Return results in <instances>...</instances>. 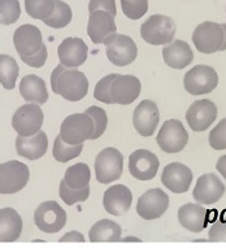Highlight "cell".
<instances>
[{
    "mask_svg": "<svg viewBox=\"0 0 226 248\" xmlns=\"http://www.w3.org/2000/svg\"><path fill=\"white\" fill-rule=\"evenodd\" d=\"M89 12L87 34L95 45H101L117 31V28L114 24L116 16L107 9H94Z\"/></svg>",
    "mask_w": 226,
    "mask_h": 248,
    "instance_id": "13",
    "label": "cell"
},
{
    "mask_svg": "<svg viewBox=\"0 0 226 248\" xmlns=\"http://www.w3.org/2000/svg\"><path fill=\"white\" fill-rule=\"evenodd\" d=\"M83 150V144H69L57 135L53 143V157L59 163H68L72 159H76Z\"/></svg>",
    "mask_w": 226,
    "mask_h": 248,
    "instance_id": "32",
    "label": "cell"
},
{
    "mask_svg": "<svg viewBox=\"0 0 226 248\" xmlns=\"http://www.w3.org/2000/svg\"><path fill=\"white\" fill-rule=\"evenodd\" d=\"M20 94L28 103L45 104L48 100V91L45 81L35 74H29L21 79Z\"/></svg>",
    "mask_w": 226,
    "mask_h": 248,
    "instance_id": "26",
    "label": "cell"
},
{
    "mask_svg": "<svg viewBox=\"0 0 226 248\" xmlns=\"http://www.w3.org/2000/svg\"><path fill=\"white\" fill-rule=\"evenodd\" d=\"M22 232V220L13 208L0 209V242H16Z\"/></svg>",
    "mask_w": 226,
    "mask_h": 248,
    "instance_id": "27",
    "label": "cell"
},
{
    "mask_svg": "<svg viewBox=\"0 0 226 248\" xmlns=\"http://www.w3.org/2000/svg\"><path fill=\"white\" fill-rule=\"evenodd\" d=\"M224 28H225V49H226V24H224Z\"/></svg>",
    "mask_w": 226,
    "mask_h": 248,
    "instance_id": "45",
    "label": "cell"
},
{
    "mask_svg": "<svg viewBox=\"0 0 226 248\" xmlns=\"http://www.w3.org/2000/svg\"><path fill=\"white\" fill-rule=\"evenodd\" d=\"M73 18L72 9L63 0H55V9L51 13L48 18H46L45 22L47 26L53 29H63L70 24Z\"/></svg>",
    "mask_w": 226,
    "mask_h": 248,
    "instance_id": "31",
    "label": "cell"
},
{
    "mask_svg": "<svg viewBox=\"0 0 226 248\" xmlns=\"http://www.w3.org/2000/svg\"><path fill=\"white\" fill-rule=\"evenodd\" d=\"M218 85V76L212 66L196 65L189 70L183 78V86L190 95L212 93Z\"/></svg>",
    "mask_w": 226,
    "mask_h": 248,
    "instance_id": "8",
    "label": "cell"
},
{
    "mask_svg": "<svg viewBox=\"0 0 226 248\" xmlns=\"http://www.w3.org/2000/svg\"><path fill=\"white\" fill-rule=\"evenodd\" d=\"M114 77H116V73L109 74V76H105L104 78H101L95 86L94 98L99 100V102L105 103V104H113L111 95H109V87H111V83L114 79Z\"/></svg>",
    "mask_w": 226,
    "mask_h": 248,
    "instance_id": "38",
    "label": "cell"
},
{
    "mask_svg": "<svg viewBox=\"0 0 226 248\" xmlns=\"http://www.w3.org/2000/svg\"><path fill=\"white\" fill-rule=\"evenodd\" d=\"M89 47L81 38H65L57 48L60 62L66 68H78L87 60Z\"/></svg>",
    "mask_w": 226,
    "mask_h": 248,
    "instance_id": "21",
    "label": "cell"
},
{
    "mask_svg": "<svg viewBox=\"0 0 226 248\" xmlns=\"http://www.w3.org/2000/svg\"><path fill=\"white\" fill-rule=\"evenodd\" d=\"M59 195H60L61 200L66 205H73V204L76 203H81V202H86V200L89 199L90 186L83 188H70L68 186H65L63 182H60Z\"/></svg>",
    "mask_w": 226,
    "mask_h": 248,
    "instance_id": "35",
    "label": "cell"
},
{
    "mask_svg": "<svg viewBox=\"0 0 226 248\" xmlns=\"http://www.w3.org/2000/svg\"><path fill=\"white\" fill-rule=\"evenodd\" d=\"M94 9H107L114 16L117 15L114 0H90L89 11H94Z\"/></svg>",
    "mask_w": 226,
    "mask_h": 248,
    "instance_id": "41",
    "label": "cell"
},
{
    "mask_svg": "<svg viewBox=\"0 0 226 248\" xmlns=\"http://www.w3.org/2000/svg\"><path fill=\"white\" fill-rule=\"evenodd\" d=\"M161 182L168 190L174 194H183L190 188L193 182V171L185 164L172 163L164 168Z\"/></svg>",
    "mask_w": 226,
    "mask_h": 248,
    "instance_id": "20",
    "label": "cell"
},
{
    "mask_svg": "<svg viewBox=\"0 0 226 248\" xmlns=\"http://www.w3.org/2000/svg\"><path fill=\"white\" fill-rule=\"evenodd\" d=\"M124 169V156L121 152L113 147L104 148L99 152L95 160V174L97 182L103 185L117 181L122 175Z\"/></svg>",
    "mask_w": 226,
    "mask_h": 248,
    "instance_id": "7",
    "label": "cell"
},
{
    "mask_svg": "<svg viewBox=\"0 0 226 248\" xmlns=\"http://www.w3.org/2000/svg\"><path fill=\"white\" fill-rule=\"evenodd\" d=\"M210 242H226V212L210 226Z\"/></svg>",
    "mask_w": 226,
    "mask_h": 248,
    "instance_id": "40",
    "label": "cell"
},
{
    "mask_svg": "<svg viewBox=\"0 0 226 248\" xmlns=\"http://www.w3.org/2000/svg\"><path fill=\"white\" fill-rule=\"evenodd\" d=\"M124 240H135V242H141V240L138 239V238H126V239Z\"/></svg>",
    "mask_w": 226,
    "mask_h": 248,
    "instance_id": "44",
    "label": "cell"
},
{
    "mask_svg": "<svg viewBox=\"0 0 226 248\" xmlns=\"http://www.w3.org/2000/svg\"><path fill=\"white\" fill-rule=\"evenodd\" d=\"M162 59L165 64L173 69H183L190 65L194 60V52L191 51L189 43L177 39L172 41L162 49Z\"/></svg>",
    "mask_w": 226,
    "mask_h": 248,
    "instance_id": "24",
    "label": "cell"
},
{
    "mask_svg": "<svg viewBox=\"0 0 226 248\" xmlns=\"http://www.w3.org/2000/svg\"><path fill=\"white\" fill-rule=\"evenodd\" d=\"M25 9L32 18L45 21L55 9V0H25Z\"/></svg>",
    "mask_w": 226,
    "mask_h": 248,
    "instance_id": "33",
    "label": "cell"
},
{
    "mask_svg": "<svg viewBox=\"0 0 226 248\" xmlns=\"http://www.w3.org/2000/svg\"><path fill=\"white\" fill-rule=\"evenodd\" d=\"M179 224L193 232H200L208 225V212L199 204H185L178 211Z\"/></svg>",
    "mask_w": 226,
    "mask_h": 248,
    "instance_id": "25",
    "label": "cell"
},
{
    "mask_svg": "<svg viewBox=\"0 0 226 248\" xmlns=\"http://www.w3.org/2000/svg\"><path fill=\"white\" fill-rule=\"evenodd\" d=\"M122 12L130 20H139L148 11V0H121Z\"/></svg>",
    "mask_w": 226,
    "mask_h": 248,
    "instance_id": "37",
    "label": "cell"
},
{
    "mask_svg": "<svg viewBox=\"0 0 226 248\" xmlns=\"http://www.w3.org/2000/svg\"><path fill=\"white\" fill-rule=\"evenodd\" d=\"M48 148V139L45 131H38L32 137H17L16 151L21 157L38 160L45 156Z\"/></svg>",
    "mask_w": 226,
    "mask_h": 248,
    "instance_id": "23",
    "label": "cell"
},
{
    "mask_svg": "<svg viewBox=\"0 0 226 248\" xmlns=\"http://www.w3.org/2000/svg\"><path fill=\"white\" fill-rule=\"evenodd\" d=\"M60 242H85V238L82 235L81 232H70L68 234H65L63 238H60Z\"/></svg>",
    "mask_w": 226,
    "mask_h": 248,
    "instance_id": "42",
    "label": "cell"
},
{
    "mask_svg": "<svg viewBox=\"0 0 226 248\" xmlns=\"http://www.w3.org/2000/svg\"><path fill=\"white\" fill-rule=\"evenodd\" d=\"M85 113L89 114L90 117L93 118L94 126H95L94 127V134L91 139L100 138L101 135L104 134L107 125H108V117H107L105 110L103 108H100V107L93 106L87 108Z\"/></svg>",
    "mask_w": 226,
    "mask_h": 248,
    "instance_id": "36",
    "label": "cell"
},
{
    "mask_svg": "<svg viewBox=\"0 0 226 248\" xmlns=\"http://www.w3.org/2000/svg\"><path fill=\"white\" fill-rule=\"evenodd\" d=\"M217 106L210 100L203 99L194 102L186 112V121L194 131H204L216 121Z\"/></svg>",
    "mask_w": 226,
    "mask_h": 248,
    "instance_id": "16",
    "label": "cell"
},
{
    "mask_svg": "<svg viewBox=\"0 0 226 248\" xmlns=\"http://www.w3.org/2000/svg\"><path fill=\"white\" fill-rule=\"evenodd\" d=\"M193 42L199 52L214 53L225 51V28L224 24L206 21L196 26L193 33Z\"/></svg>",
    "mask_w": 226,
    "mask_h": 248,
    "instance_id": "3",
    "label": "cell"
},
{
    "mask_svg": "<svg viewBox=\"0 0 226 248\" xmlns=\"http://www.w3.org/2000/svg\"><path fill=\"white\" fill-rule=\"evenodd\" d=\"M160 113L152 100H143L138 104L133 113V125L142 137H151L159 125Z\"/></svg>",
    "mask_w": 226,
    "mask_h": 248,
    "instance_id": "18",
    "label": "cell"
},
{
    "mask_svg": "<svg viewBox=\"0 0 226 248\" xmlns=\"http://www.w3.org/2000/svg\"><path fill=\"white\" fill-rule=\"evenodd\" d=\"M30 170L26 164L17 160L0 164V195L21 191L28 185Z\"/></svg>",
    "mask_w": 226,
    "mask_h": 248,
    "instance_id": "6",
    "label": "cell"
},
{
    "mask_svg": "<svg viewBox=\"0 0 226 248\" xmlns=\"http://www.w3.org/2000/svg\"><path fill=\"white\" fill-rule=\"evenodd\" d=\"M122 230L120 225L111 220H100L90 229L89 238L91 242H120Z\"/></svg>",
    "mask_w": 226,
    "mask_h": 248,
    "instance_id": "28",
    "label": "cell"
},
{
    "mask_svg": "<svg viewBox=\"0 0 226 248\" xmlns=\"http://www.w3.org/2000/svg\"><path fill=\"white\" fill-rule=\"evenodd\" d=\"M34 221L39 230L47 234H55L66 224V212L53 200L45 202L36 208Z\"/></svg>",
    "mask_w": 226,
    "mask_h": 248,
    "instance_id": "12",
    "label": "cell"
},
{
    "mask_svg": "<svg viewBox=\"0 0 226 248\" xmlns=\"http://www.w3.org/2000/svg\"><path fill=\"white\" fill-rule=\"evenodd\" d=\"M45 114L41 106L25 104L15 112L12 118V126L20 137H32L41 131Z\"/></svg>",
    "mask_w": 226,
    "mask_h": 248,
    "instance_id": "9",
    "label": "cell"
},
{
    "mask_svg": "<svg viewBox=\"0 0 226 248\" xmlns=\"http://www.w3.org/2000/svg\"><path fill=\"white\" fill-rule=\"evenodd\" d=\"M107 56L113 65L126 66L137 59L138 48L135 42L124 34H113L104 42Z\"/></svg>",
    "mask_w": 226,
    "mask_h": 248,
    "instance_id": "10",
    "label": "cell"
},
{
    "mask_svg": "<svg viewBox=\"0 0 226 248\" xmlns=\"http://www.w3.org/2000/svg\"><path fill=\"white\" fill-rule=\"evenodd\" d=\"M133 203V195L125 185H114L104 192L103 205L109 215L122 216L129 211Z\"/></svg>",
    "mask_w": 226,
    "mask_h": 248,
    "instance_id": "22",
    "label": "cell"
},
{
    "mask_svg": "<svg viewBox=\"0 0 226 248\" xmlns=\"http://www.w3.org/2000/svg\"><path fill=\"white\" fill-rule=\"evenodd\" d=\"M176 35L174 21L164 15H154L141 26V37L148 45H169Z\"/></svg>",
    "mask_w": 226,
    "mask_h": 248,
    "instance_id": "4",
    "label": "cell"
},
{
    "mask_svg": "<svg viewBox=\"0 0 226 248\" xmlns=\"http://www.w3.org/2000/svg\"><path fill=\"white\" fill-rule=\"evenodd\" d=\"M169 207V196L161 188H151L139 198L137 213L147 221L160 218Z\"/></svg>",
    "mask_w": 226,
    "mask_h": 248,
    "instance_id": "14",
    "label": "cell"
},
{
    "mask_svg": "<svg viewBox=\"0 0 226 248\" xmlns=\"http://www.w3.org/2000/svg\"><path fill=\"white\" fill-rule=\"evenodd\" d=\"M20 73L16 60L9 55H0V83L4 89L13 90Z\"/></svg>",
    "mask_w": 226,
    "mask_h": 248,
    "instance_id": "30",
    "label": "cell"
},
{
    "mask_svg": "<svg viewBox=\"0 0 226 248\" xmlns=\"http://www.w3.org/2000/svg\"><path fill=\"white\" fill-rule=\"evenodd\" d=\"M51 87L55 94L69 102H80L89 91V81L85 74L76 68L57 65L51 73Z\"/></svg>",
    "mask_w": 226,
    "mask_h": 248,
    "instance_id": "2",
    "label": "cell"
},
{
    "mask_svg": "<svg viewBox=\"0 0 226 248\" xmlns=\"http://www.w3.org/2000/svg\"><path fill=\"white\" fill-rule=\"evenodd\" d=\"M13 43L21 60L32 68H41L47 60V47L42 33L34 25H21L13 34Z\"/></svg>",
    "mask_w": 226,
    "mask_h": 248,
    "instance_id": "1",
    "label": "cell"
},
{
    "mask_svg": "<svg viewBox=\"0 0 226 248\" xmlns=\"http://www.w3.org/2000/svg\"><path fill=\"white\" fill-rule=\"evenodd\" d=\"M141 82L137 77L129 74H116L109 87V95L113 104L129 106L141 95Z\"/></svg>",
    "mask_w": 226,
    "mask_h": 248,
    "instance_id": "15",
    "label": "cell"
},
{
    "mask_svg": "<svg viewBox=\"0 0 226 248\" xmlns=\"http://www.w3.org/2000/svg\"><path fill=\"white\" fill-rule=\"evenodd\" d=\"M210 146L216 151L226 150V118L210 133Z\"/></svg>",
    "mask_w": 226,
    "mask_h": 248,
    "instance_id": "39",
    "label": "cell"
},
{
    "mask_svg": "<svg viewBox=\"0 0 226 248\" xmlns=\"http://www.w3.org/2000/svg\"><path fill=\"white\" fill-rule=\"evenodd\" d=\"M156 142L166 154H177L183 151V148L187 146L189 134L181 121L168 120L164 122V125L159 131Z\"/></svg>",
    "mask_w": 226,
    "mask_h": 248,
    "instance_id": "11",
    "label": "cell"
},
{
    "mask_svg": "<svg viewBox=\"0 0 226 248\" xmlns=\"http://www.w3.org/2000/svg\"><path fill=\"white\" fill-rule=\"evenodd\" d=\"M216 168H217L218 173L226 179V155H224V156H221V157L218 159Z\"/></svg>",
    "mask_w": 226,
    "mask_h": 248,
    "instance_id": "43",
    "label": "cell"
},
{
    "mask_svg": "<svg viewBox=\"0 0 226 248\" xmlns=\"http://www.w3.org/2000/svg\"><path fill=\"white\" fill-rule=\"evenodd\" d=\"M94 127L93 118L89 114H70L61 124L59 135L69 144H83L85 140L93 138Z\"/></svg>",
    "mask_w": 226,
    "mask_h": 248,
    "instance_id": "5",
    "label": "cell"
},
{
    "mask_svg": "<svg viewBox=\"0 0 226 248\" xmlns=\"http://www.w3.org/2000/svg\"><path fill=\"white\" fill-rule=\"evenodd\" d=\"M224 194H225V185L220 181L217 175L208 173L199 177L193 196L198 203L210 205L217 203Z\"/></svg>",
    "mask_w": 226,
    "mask_h": 248,
    "instance_id": "19",
    "label": "cell"
},
{
    "mask_svg": "<svg viewBox=\"0 0 226 248\" xmlns=\"http://www.w3.org/2000/svg\"><path fill=\"white\" fill-rule=\"evenodd\" d=\"M159 163L158 156L147 150H137L130 155L129 170L134 178L139 181H151L158 174Z\"/></svg>",
    "mask_w": 226,
    "mask_h": 248,
    "instance_id": "17",
    "label": "cell"
},
{
    "mask_svg": "<svg viewBox=\"0 0 226 248\" xmlns=\"http://www.w3.org/2000/svg\"><path fill=\"white\" fill-rule=\"evenodd\" d=\"M90 179H91V171L87 164L78 163L66 169L64 179L61 182L70 188H83L89 186Z\"/></svg>",
    "mask_w": 226,
    "mask_h": 248,
    "instance_id": "29",
    "label": "cell"
},
{
    "mask_svg": "<svg viewBox=\"0 0 226 248\" xmlns=\"http://www.w3.org/2000/svg\"><path fill=\"white\" fill-rule=\"evenodd\" d=\"M21 16L18 0H0V25H12Z\"/></svg>",
    "mask_w": 226,
    "mask_h": 248,
    "instance_id": "34",
    "label": "cell"
}]
</instances>
